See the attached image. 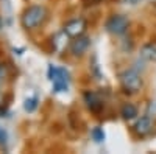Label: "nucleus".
<instances>
[{
	"label": "nucleus",
	"mask_w": 156,
	"mask_h": 154,
	"mask_svg": "<svg viewBox=\"0 0 156 154\" xmlns=\"http://www.w3.org/2000/svg\"><path fill=\"white\" fill-rule=\"evenodd\" d=\"M48 16V11L45 6L42 5H31L28 8H25V11L22 12L20 16V23L25 30H36L37 27H41V25L45 22Z\"/></svg>",
	"instance_id": "f257e3e1"
},
{
	"label": "nucleus",
	"mask_w": 156,
	"mask_h": 154,
	"mask_svg": "<svg viewBox=\"0 0 156 154\" xmlns=\"http://www.w3.org/2000/svg\"><path fill=\"white\" fill-rule=\"evenodd\" d=\"M120 80V86L123 89V92L128 95H134L137 94L142 86H144V81H142V76L136 69H126L119 75Z\"/></svg>",
	"instance_id": "f03ea898"
},
{
	"label": "nucleus",
	"mask_w": 156,
	"mask_h": 154,
	"mask_svg": "<svg viewBox=\"0 0 156 154\" xmlns=\"http://www.w3.org/2000/svg\"><path fill=\"white\" fill-rule=\"evenodd\" d=\"M48 80L53 84V91L55 92H67L69 89V81H70V75L66 69L50 66L48 67Z\"/></svg>",
	"instance_id": "7ed1b4c3"
},
{
	"label": "nucleus",
	"mask_w": 156,
	"mask_h": 154,
	"mask_svg": "<svg viewBox=\"0 0 156 154\" xmlns=\"http://www.w3.org/2000/svg\"><path fill=\"white\" fill-rule=\"evenodd\" d=\"M106 31L114 34V36H122L128 31L129 27V20L126 16L123 14H112L108 20H106Z\"/></svg>",
	"instance_id": "20e7f679"
},
{
	"label": "nucleus",
	"mask_w": 156,
	"mask_h": 154,
	"mask_svg": "<svg viewBox=\"0 0 156 154\" xmlns=\"http://www.w3.org/2000/svg\"><path fill=\"white\" fill-rule=\"evenodd\" d=\"M86 28H87V23L83 17H75V19H70L64 23L62 30L67 33L69 37H78L86 33Z\"/></svg>",
	"instance_id": "39448f33"
},
{
	"label": "nucleus",
	"mask_w": 156,
	"mask_h": 154,
	"mask_svg": "<svg viewBox=\"0 0 156 154\" xmlns=\"http://www.w3.org/2000/svg\"><path fill=\"white\" fill-rule=\"evenodd\" d=\"M89 45H90V39H89L87 36L81 34V36H78V37H73V41L70 42L69 50H70V53L73 56H81V55H84L86 51H87Z\"/></svg>",
	"instance_id": "423d86ee"
},
{
	"label": "nucleus",
	"mask_w": 156,
	"mask_h": 154,
	"mask_svg": "<svg viewBox=\"0 0 156 154\" xmlns=\"http://www.w3.org/2000/svg\"><path fill=\"white\" fill-rule=\"evenodd\" d=\"M151 129H153V120L148 117V115H144V117H140V118L134 123V126H133L134 134L139 135V137H145V135H148V134L151 132Z\"/></svg>",
	"instance_id": "0eeeda50"
},
{
	"label": "nucleus",
	"mask_w": 156,
	"mask_h": 154,
	"mask_svg": "<svg viewBox=\"0 0 156 154\" xmlns=\"http://www.w3.org/2000/svg\"><path fill=\"white\" fill-rule=\"evenodd\" d=\"M84 103L92 112H98L103 108V101L100 100V97L95 92H90V91L84 92Z\"/></svg>",
	"instance_id": "6e6552de"
},
{
	"label": "nucleus",
	"mask_w": 156,
	"mask_h": 154,
	"mask_svg": "<svg viewBox=\"0 0 156 154\" xmlns=\"http://www.w3.org/2000/svg\"><path fill=\"white\" fill-rule=\"evenodd\" d=\"M140 58L148 62H156V42H147L140 47Z\"/></svg>",
	"instance_id": "1a4fd4ad"
},
{
	"label": "nucleus",
	"mask_w": 156,
	"mask_h": 154,
	"mask_svg": "<svg viewBox=\"0 0 156 154\" xmlns=\"http://www.w3.org/2000/svg\"><path fill=\"white\" fill-rule=\"evenodd\" d=\"M137 114H139L137 108L134 104H131V103H125L120 109V115H122L123 120H133V118L137 117Z\"/></svg>",
	"instance_id": "9d476101"
},
{
	"label": "nucleus",
	"mask_w": 156,
	"mask_h": 154,
	"mask_svg": "<svg viewBox=\"0 0 156 154\" xmlns=\"http://www.w3.org/2000/svg\"><path fill=\"white\" fill-rule=\"evenodd\" d=\"M37 108V98L36 97H31V98H27L23 103V109L27 112H34Z\"/></svg>",
	"instance_id": "9b49d317"
},
{
	"label": "nucleus",
	"mask_w": 156,
	"mask_h": 154,
	"mask_svg": "<svg viewBox=\"0 0 156 154\" xmlns=\"http://www.w3.org/2000/svg\"><path fill=\"white\" fill-rule=\"evenodd\" d=\"M92 137H94V140L95 142H98V143H101L103 140H105V132H103V129L101 128H94L92 129Z\"/></svg>",
	"instance_id": "f8f14e48"
},
{
	"label": "nucleus",
	"mask_w": 156,
	"mask_h": 154,
	"mask_svg": "<svg viewBox=\"0 0 156 154\" xmlns=\"http://www.w3.org/2000/svg\"><path fill=\"white\" fill-rule=\"evenodd\" d=\"M6 140H8L6 131L3 129V128H0V146H5L6 145Z\"/></svg>",
	"instance_id": "ddd939ff"
},
{
	"label": "nucleus",
	"mask_w": 156,
	"mask_h": 154,
	"mask_svg": "<svg viewBox=\"0 0 156 154\" xmlns=\"http://www.w3.org/2000/svg\"><path fill=\"white\" fill-rule=\"evenodd\" d=\"M5 78H6V69L0 64V81H3Z\"/></svg>",
	"instance_id": "4468645a"
},
{
	"label": "nucleus",
	"mask_w": 156,
	"mask_h": 154,
	"mask_svg": "<svg viewBox=\"0 0 156 154\" xmlns=\"http://www.w3.org/2000/svg\"><path fill=\"white\" fill-rule=\"evenodd\" d=\"M123 2H125V3H128V5H137V3L140 2V0H123Z\"/></svg>",
	"instance_id": "2eb2a0df"
},
{
	"label": "nucleus",
	"mask_w": 156,
	"mask_h": 154,
	"mask_svg": "<svg viewBox=\"0 0 156 154\" xmlns=\"http://www.w3.org/2000/svg\"><path fill=\"white\" fill-rule=\"evenodd\" d=\"M86 2H87V3H100L101 0H86Z\"/></svg>",
	"instance_id": "dca6fc26"
},
{
	"label": "nucleus",
	"mask_w": 156,
	"mask_h": 154,
	"mask_svg": "<svg viewBox=\"0 0 156 154\" xmlns=\"http://www.w3.org/2000/svg\"><path fill=\"white\" fill-rule=\"evenodd\" d=\"M2 28H3V20H2V17H0V31H2Z\"/></svg>",
	"instance_id": "f3484780"
}]
</instances>
